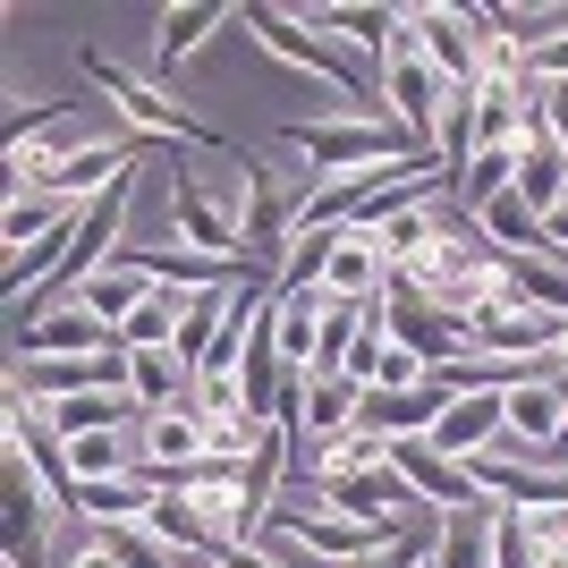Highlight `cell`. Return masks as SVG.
Segmentation results:
<instances>
[{
    "label": "cell",
    "mask_w": 568,
    "mask_h": 568,
    "mask_svg": "<svg viewBox=\"0 0 568 568\" xmlns=\"http://www.w3.org/2000/svg\"><path fill=\"white\" fill-rule=\"evenodd\" d=\"M77 568H119V560H111V544H94V551H77Z\"/></svg>",
    "instance_id": "d4e9b609"
},
{
    "label": "cell",
    "mask_w": 568,
    "mask_h": 568,
    "mask_svg": "<svg viewBox=\"0 0 568 568\" xmlns=\"http://www.w3.org/2000/svg\"><path fill=\"white\" fill-rule=\"evenodd\" d=\"M60 204H51V195H9V221H0V237H9V255H18V246H34V237L43 230H60Z\"/></svg>",
    "instance_id": "ffe728a7"
},
{
    "label": "cell",
    "mask_w": 568,
    "mask_h": 568,
    "mask_svg": "<svg viewBox=\"0 0 568 568\" xmlns=\"http://www.w3.org/2000/svg\"><path fill=\"white\" fill-rule=\"evenodd\" d=\"M281 136L297 144L306 170H323V179H356V170L416 162V153H425V144L407 136V128H390V119H288Z\"/></svg>",
    "instance_id": "7a4b0ae2"
},
{
    "label": "cell",
    "mask_w": 568,
    "mask_h": 568,
    "mask_svg": "<svg viewBox=\"0 0 568 568\" xmlns=\"http://www.w3.org/2000/svg\"><path fill=\"white\" fill-rule=\"evenodd\" d=\"M237 18L255 26V34H263L272 51H281L288 69H306V77H323V85H339L348 102H374V119L390 111V102H382V77H374V69H356V60H348V43H332V34H314V26L297 18V9H272V0H246Z\"/></svg>",
    "instance_id": "6da1fadb"
},
{
    "label": "cell",
    "mask_w": 568,
    "mask_h": 568,
    "mask_svg": "<svg viewBox=\"0 0 568 568\" xmlns=\"http://www.w3.org/2000/svg\"><path fill=\"white\" fill-rule=\"evenodd\" d=\"M153 288H162V281H144V272H128V263H102V272H94V281H85V288H77L69 306L102 314V323H111V332H119V323H128V314H136L144 297H153Z\"/></svg>",
    "instance_id": "5bb4252c"
},
{
    "label": "cell",
    "mask_w": 568,
    "mask_h": 568,
    "mask_svg": "<svg viewBox=\"0 0 568 568\" xmlns=\"http://www.w3.org/2000/svg\"><path fill=\"white\" fill-rule=\"evenodd\" d=\"M382 102H390V111H399V128L416 144H425V153H442V111H450V85H442V69H433L425 60V43H416V34H399V51H390V69H382Z\"/></svg>",
    "instance_id": "277c9868"
},
{
    "label": "cell",
    "mask_w": 568,
    "mask_h": 568,
    "mask_svg": "<svg viewBox=\"0 0 568 568\" xmlns=\"http://www.w3.org/2000/svg\"><path fill=\"white\" fill-rule=\"evenodd\" d=\"M332 255H339V230H297L288 237V263L272 272V297H314L323 272H332Z\"/></svg>",
    "instance_id": "2e32d148"
},
{
    "label": "cell",
    "mask_w": 568,
    "mask_h": 568,
    "mask_svg": "<svg viewBox=\"0 0 568 568\" xmlns=\"http://www.w3.org/2000/svg\"><path fill=\"white\" fill-rule=\"evenodd\" d=\"M128 399L144 407V416H170V407L195 399V374L179 348H128Z\"/></svg>",
    "instance_id": "8fae6325"
},
{
    "label": "cell",
    "mask_w": 568,
    "mask_h": 568,
    "mask_svg": "<svg viewBox=\"0 0 568 568\" xmlns=\"http://www.w3.org/2000/svg\"><path fill=\"white\" fill-rule=\"evenodd\" d=\"M390 467H399L407 484H416V500H425V509H493V500H484V484H475V475L458 467V458H442V450L425 442V433L390 442Z\"/></svg>",
    "instance_id": "ba28073f"
},
{
    "label": "cell",
    "mask_w": 568,
    "mask_h": 568,
    "mask_svg": "<svg viewBox=\"0 0 568 568\" xmlns=\"http://www.w3.org/2000/svg\"><path fill=\"white\" fill-rule=\"evenodd\" d=\"M535 568H568V551H544V560H535Z\"/></svg>",
    "instance_id": "484cf974"
},
{
    "label": "cell",
    "mask_w": 568,
    "mask_h": 568,
    "mask_svg": "<svg viewBox=\"0 0 568 568\" xmlns=\"http://www.w3.org/2000/svg\"><path fill=\"white\" fill-rule=\"evenodd\" d=\"M365 467H390V442L365 425H348L339 442H323V458H314V484H332V475H365Z\"/></svg>",
    "instance_id": "d6986e66"
},
{
    "label": "cell",
    "mask_w": 568,
    "mask_h": 568,
    "mask_svg": "<svg viewBox=\"0 0 568 568\" xmlns=\"http://www.w3.org/2000/svg\"><path fill=\"white\" fill-rule=\"evenodd\" d=\"M144 526H153L162 544H179V551H213V560H221V535H213V518H204V509H195V500L179 493V484H170V493L153 500V518H144Z\"/></svg>",
    "instance_id": "ac0fdd59"
},
{
    "label": "cell",
    "mask_w": 568,
    "mask_h": 568,
    "mask_svg": "<svg viewBox=\"0 0 568 568\" xmlns=\"http://www.w3.org/2000/svg\"><path fill=\"white\" fill-rule=\"evenodd\" d=\"M26 356H94V348H111V323H102V314H85V306H69V297H60V306H34L26 314Z\"/></svg>",
    "instance_id": "30bf717a"
},
{
    "label": "cell",
    "mask_w": 568,
    "mask_h": 568,
    "mask_svg": "<svg viewBox=\"0 0 568 568\" xmlns=\"http://www.w3.org/2000/svg\"><path fill=\"white\" fill-rule=\"evenodd\" d=\"M433 382V365L416 348H407V339H390V348H382V365H374V390H425Z\"/></svg>",
    "instance_id": "7402d4cb"
},
{
    "label": "cell",
    "mask_w": 568,
    "mask_h": 568,
    "mask_svg": "<svg viewBox=\"0 0 568 568\" xmlns=\"http://www.w3.org/2000/svg\"><path fill=\"white\" fill-rule=\"evenodd\" d=\"M518 204H526V213H544V221L568 204V153L551 144V128L518 144Z\"/></svg>",
    "instance_id": "4fadbf2b"
},
{
    "label": "cell",
    "mask_w": 568,
    "mask_h": 568,
    "mask_svg": "<svg viewBox=\"0 0 568 568\" xmlns=\"http://www.w3.org/2000/svg\"><path fill=\"white\" fill-rule=\"evenodd\" d=\"M213 26H230V0H187V9H162L153 51H162V60H187V51H204V34H213Z\"/></svg>",
    "instance_id": "e0dca14e"
},
{
    "label": "cell",
    "mask_w": 568,
    "mask_h": 568,
    "mask_svg": "<svg viewBox=\"0 0 568 568\" xmlns=\"http://www.w3.org/2000/svg\"><path fill=\"white\" fill-rule=\"evenodd\" d=\"M484 551H493V568H535V535H526V509H500V518L484 526Z\"/></svg>",
    "instance_id": "44dd1931"
},
{
    "label": "cell",
    "mask_w": 568,
    "mask_h": 568,
    "mask_svg": "<svg viewBox=\"0 0 568 568\" xmlns=\"http://www.w3.org/2000/svg\"><path fill=\"white\" fill-rule=\"evenodd\" d=\"M170 237L179 246H195V255H221V263H246V221L221 204L195 170L170 162Z\"/></svg>",
    "instance_id": "5b68a950"
},
{
    "label": "cell",
    "mask_w": 568,
    "mask_h": 568,
    "mask_svg": "<svg viewBox=\"0 0 568 568\" xmlns=\"http://www.w3.org/2000/svg\"><path fill=\"white\" fill-rule=\"evenodd\" d=\"M407 34L425 43V60L442 69V85L450 94H467V85H484V26H475V9H407Z\"/></svg>",
    "instance_id": "8992f818"
},
{
    "label": "cell",
    "mask_w": 568,
    "mask_h": 568,
    "mask_svg": "<svg viewBox=\"0 0 568 568\" xmlns=\"http://www.w3.org/2000/svg\"><path fill=\"white\" fill-rule=\"evenodd\" d=\"M221 568H281V560H263V551H246V544H221Z\"/></svg>",
    "instance_id": "cb8c5ba5"
},
{
    "label": "cell",
    "mask_w": 568,
    "mask_h": 568,
    "mask_svg": "<svg viewBox=\"0 0 568 568\" xmlns=\"http://www.w3.org/2000/svg\"><path fill=\"white\" fill-rule=\"evenodd\" d=\"M272 526H281L297 551H314V560H332V568H348V560H365V551H382V544H399L407 526H365V518H339V509H272Z\"/></svg>",
    "instance_id": "52a82bcc"
},
{
    "label": "cell",
    "mask_w": 568,
    "mask_h": 568,
    "mask_svg": "<svg viewBox=\"0 0 568 568\" xmlns=\"http://www.w3.org/2000/svg\"><path fill=\"white\" fill-rule=\"evenodd\" d=\"M475 230H484V246H493V255H544V213H526L518 187L493 195V204L475 213Z\"/></svg>",
    "instance_id": "9a60e30c"
},
{
    "label": "cell",
    "mask_w": 568,
    "mask_h": 568,
    "mask_svg": "<svg viewBox=\"0 0 568 568\" xmlns=\"http://www.w3.org/2000/svg\"><path fill=\"white\" fill-rule=\"evenodd\" d=\"M314 34H332L348 51H374V69H390V51L407 34V9H365V0H332V9H306Z\"/></svg>",
    "instance_id": "9c48e42d"
},
{
    "label": "cell",
    "mask_w": 568,
    "mask_h": 568,
    "mask_svg": "<svg viewBox=\"0 0 568 568\" xmlns=\"http://www.w3.org/2000/svg\"><path fill=\"white\" fill-rule=\"evenodd\" d=\"M297 416H306V442H339V433L365 416V390H356L348 374H306V390H297Z\"/></svg>",
    "instance_id": "7c38bea8"
},
{
    "label": "cell",
    "mask_w": 568,
    "mask_h": 568,
    "mask_svg": "<svg viewBox=\"0 0 568 568\" xmlns=\"http://www.w3.org/2000/svg\"><path fill=\"white\" fill-rule=\"evenodd\" d=\"M85 77H94L102 94H111L119 111H128V128H136V136H170V144H187V153H237V144L221 136V128H204V119H195V111H179V102H170L162 85L128 77L119 60H102V51H85Z\"/></svg>",
    "instance_id": "3957f363"
},
{
    "label": "cell",
    "mask_w": 568,
    "mask_h": 568,
    "mask_svg": "<svg viewBox=\"0 0 568 568\" xmlns=\"http://www.w3.org/2000/svg\"><path fill=\"white\" fill-rule=\"evenodd\" d=\"M433 568H493V551H484V535L442 526V535H433Z\"/></svg>",
    "instance_id": "603a6c76"
}]
</instances>
